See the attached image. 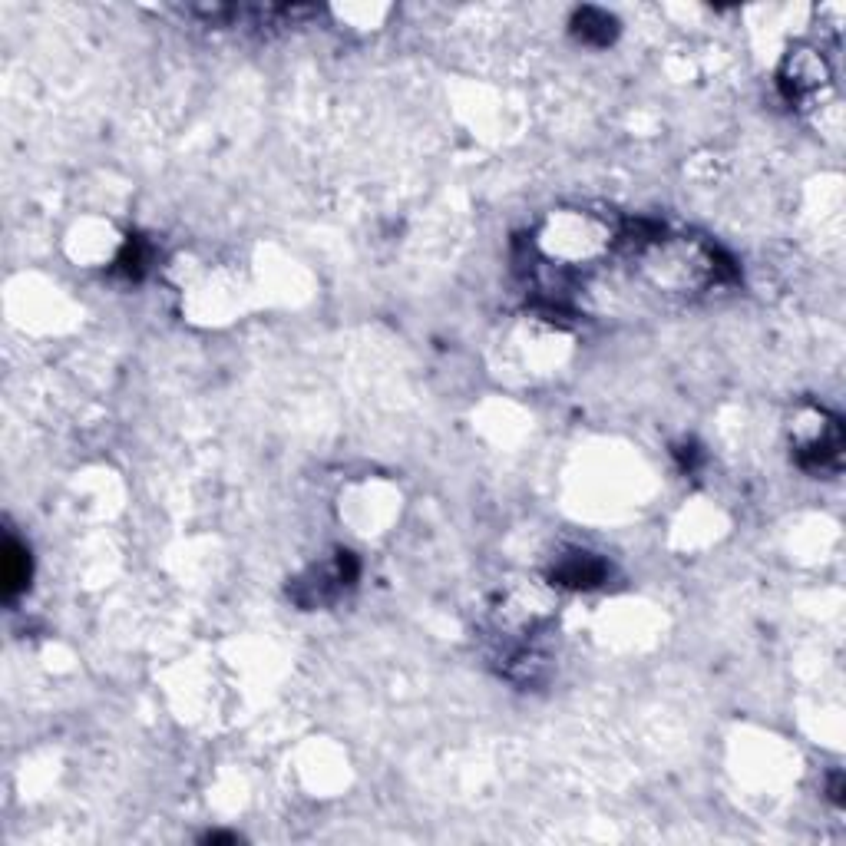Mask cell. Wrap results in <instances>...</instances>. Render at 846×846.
<instances>
[{"instance_id":"6da1fadb","label":"cell","mask_w":846,"mask_h":846,"mask_svg":"<svg viewBox=\"0 0 846 846\" xmlns=\"http://www.w3.org/2000/svg\"><path fill=\"white\" fill-rule=\"evenodd\" d=\"M827 80H830L827 60H823L817 50L790 53L784 70H780V86H784V93L790 96V100H800V96L820 90Z\"/></svg>"},{"instance_id":"7a4b0ae2","label":"cell","mask_w":846,"mask_h":846,"mask_svg":"<svg viewBox=\"0 0 846 846\" xmlns=\"http://www.w3.org/2000/svg\"><path fill=\"white\" fill-rule=\"evenodd\" d=\"M605 576V566L592 556H569L562 566L552 572V579L562 585H572V589H589V585H599Z\"/></svg>"},{"instance_id":"3957f363","label":"cell","mask_w":846,"mask_h":846,"mask_svg":"<svg viewBox=\"0 0 846 846\" xmlns=\"http://www.w3.org/2000/svg\"><path fill=\"white\" fill-rule=\"evenodd\" d=\"M572 27H576V34L582 40L599 43V47H605V43L615 37V17H609L605 10H595V7L579 10L576 20H572Z\"/></svg>"},{"instance_id":"277c9868","label":"cell","mask_w":846,"mask_h":846,"mask_svg":"<svg viewBox=\"0 0 846 846\" xmlns=\"http://www.w3.org/2000/svg\"><path fill=\"white\" fill-rule=\"evenodd\" d=\"M30 579V559L27 552L17 546L14 539L7 542V556H4V585H7V595H17L20 589L27 585Z\"/></svg>"}]
</instances>
